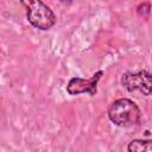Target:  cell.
<instances>
[{
  "label": "cell",
  "mask_w": 152,
  "mask_h": 152,
  "mask_svg": "<svg viewBox=\"0 0 152 152\" xmlns=\"http://www.w3.org/2000/svg\"><path fill=\"white\" fill-rule=\"evenodd\" d=\"M108 118L118 127H132L140 124L141 110L133 100L121 97L113 101L109 106Z\"/></svg>",
  "instance_id": "1"
},
{
  "label": "cell",
  "mask_w": 152,
  "mask_h": 152,
  "mask_svg": "<svg viewBox=\"0 0 152 152\" xmlns=\"http://www.w3.org/2000/svg\"><path fill=\"white\" fill-rule=\"evenodd\" d=\"M150 10H151L150 4L144 2V4L139 5V7H138L137 12H138V14H139V15H141V17H146V15H148V14H150Z\"/></svg>",
  "instance_id": "6"
},
{
  "label": "cell",
  "mask_w": 152,
  "mask_h": 152,
  "mask_svg": "<svg viewBox=\"0 0 152 152\" xmlns=\"http://www.w3.org/2000/svg\"><path fill=\"white\" fill-rule=\"evenodd\" d=\"M129 152H152V139H133L127 145Z\"/></svg>",
  "instance_id": "5"
},
{
  "label": "cell",
  "mask_w": 152,
  "mask_h": 152,
  "mask_svg": "<svg viewBox=\"0 0 152 152\" xmlns=\"http://www.w3.org/2000/svg\"><path fill=\"white\" fill-rule=\"evenodd\" d=\"M102 76H103V70H99L90 78L87 80L81 77H72L69 80L66 84V93L72 96L84 93H88L90 96H94L97 93V84Z\"/></svg>",
  "instance_id": "4"
},
{
  "label": "cell",
  "mask_w": 152,
  "mask_h": 152,
  "mask_svg": "<svg viewBox=\"0 0 152 152\" xmlns=\"http://www.w3.org/2000/svg\"><path fill=\"white\" fill-rule=\"evenodd\" d=\"M121 86L129 93L139 90L145 96L152 94V74L147 70H139L137 72L126 71L121 76Z\"/></svg>",
  "instance_id": "3"
},
{
  "label": "cell",
  "mask_w": 152,
  "mask_h": 152,
  "mask_svg": "<svg viewBox=\"0 0 152 152\" xmlns=\"http://www.w3.org/2000/svg\"><path fill=\"white\" fill-rule=\"evenodd\" d=\"M26 10L27 21L40 31H48L55 26L57 18L53 11L42 0H20Z\"/></svg>",
  "instance_id": "2"
}]
</instances>
